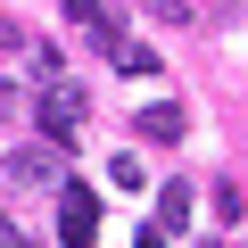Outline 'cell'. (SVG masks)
<instances>
[{"label":"cell","instance_id":"obj_1","mask_svg":"<svg viewBox=\"0 0 248 248\" xmlns=\"http://www.w3.org/2000/svg\"><path fill=\"white\" fill-rule=\"evenodd\" d=\"M33 124H42L50 149H66V141L83 133V91H75V83H50V99H33Z\"/></svg>","mask_w":248,"mask_h":248},{"label":"cell","instance_id":"obj_5","mask_svg":"<svg viewBox=\"0 0 248 248\" xmlns=\"http://www.w3.org/2000/svg\"><path fill=\"white\" fill-rule=\"evenodd\" d=\"M157 232H190V182H166L157 190Z\"/></svg>","mask_w":248,"mask_h":248},{"label":"cell","instance_id":"obj_13","mask_svg":"<svg viewBox=\"0 0 248 248\" xmlns=\"http://www.w3.org/2000/svg\"><path fill=\"white\" fill-rule=\"evenodd\" d=\"M207 248H223V240H207Z\"/></svg>","mask_w":248,"mask_h":248},{"label":"cell","instance_id":"obj_6","mask_svg":"<svg viewBox=\"0 0 248 248\" xmlns=\"http://www.w3.org/2000/svg\"><path fill=\"white\" fill-rule=\"evenodd\" d=\"M108 182H116V190H141V182H149V166H141L133 149H116V166H108Z\"/></svg>","mask_w":248,"mask_h":248},{"label":"cell","instance_id":"obj_3","mask_svg":"<svg viewBox=\"0 0 248 248\" xmlns=\"http://www.w3.org/2000/svg\"><path fill=\"white\" fill-rule=\"evenodd\" d=\"M9 174H17V182H58V149H50V141H33V149H17V157H9Z\"/></svg>","mask_w":248,"mask_h":248},{"label":"cell","instance_id":"obj_8","mask_svg":"<svg viewBox=\"0 0 248 248\" xmlns=\"http://www.w3.org/2000/svg\"><path fill=\"white\" fill-rule=\"evenodd\" d=\"M9 116H25V91H17V83H0V124H9Z\"/></svg>","mask_w":248,"mask_h":248},{"label":"cell","instance_id":"obj_11","mask_svg":"<svg viewBox=\"0 0 248 248\" xmlns=\"http://www.w3.org/2000/svg\"><path fill=\"white\" fill-rule=\"evenodd\" d=\"M0 248H25V232H17V223H9V215H0Z\"/></svg>","mask_w":248,"mask_h":248},{"label":"cell","instance_id":"obj_10","mask_svg":"<svg viewBox=\"0 0 248 248\" xmlns=\"http://www.w3.org/2000/svg\"><path fill=\"white\" fill-rule=\"evenodd\" d=\"M17 42H25V25H17V17H0V50H17Z\"/></svg>","mask_w":248,"mask_h":248},{"label":"cell","instance_id":"obj_9","mask_svg":"<svg viewBox=\"0 0 248 248\" xmlns=\"http://www.w3.org/2000/svg\"><path fill=\"white\" fill-rule=\"evenodd\" d=\"M149 9H157L166 25H182V17H190V0H149Z\"/></svg>","mask_w":248,"mask_h":248},{"label":"cell","instance_id":"obj_4","mask_svg":"<svg viewBox=\"0 0 248 248\" xmlns=\"http://www.w3.org/2000/svg\"><path fill=\"white\" fill-rule=\"evenodd\" d=\"M141 133H149V141H182V133H190V116H182L174 99H157V108H141Z\"/></svg>","mask_w":248,"mask_h":248},{"label":"cell","instance_id":"obj_7","mask_svg":"<svg viewBox=\"0 0 248 248\" xmlns=\"http://www.w3.org/2000/svg\"><path fill=\"white\" fill-rule=\"evenodd\" d=\"M66 17H75V25H99V17H108V0H66Z\"/></svg>","mask_w":248,"mask_h":248},{"label":"cell","instance_id":"obj_2","mask_svg":"<svg viewBox=\"0 0 248 248\" xmlns=\"http://www.w3.org/2000/svg\"><path fill=\"white\" fill-rule=\"evenodd\" d=\"M58 240H66V248H91V240H99V199H91L83 182H58Z\"/></svg>","mask_w":248,"mask_h":248},{"label":"cell","instance_id":"obj_12","mask_svg":"<svg viewBox=\"0 0 248 248\" xmlns=\"http://www.w3.org/2000/svg\"><path fill=\"white\" fill-rule=\"evenodd\" d=\"M141 248H174V240H166V232H157V223H149V232H141Z\"/></svg>","mask_w":248,"mask_h":248}]
</instances>
